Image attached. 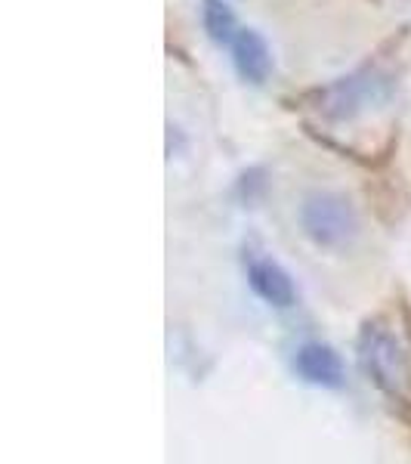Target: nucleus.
<instances>
[{
	"mask_svg": "<svg viewBox=\"0 0 411 464\" xmlns=\"http://www.w3.org/2000/svg\"><path fill=\"white\" fill-rule=\"evenodd\" d=\"M387 96V84L384 81H378L375 74H356V78H347L340 81V84L328 87L322 93V109L328 118H356L358 111H365L368 106H375Z\"/></svg>",
	"mask_w": 411,
	"mask_h": 464,
	"instance_id": "3",
	"label": "nucleus"
},
{
	"mask_svg": "<svg viewBox=\"0 0 411 464\" xmlns=\"http://www.w3.org/2000/svg\"><path fill=\"white\" fill-rule=\"evenodd\" d=\"M248 282L251 288L272 306H291L297 301V288L291 282V276L282 269L275 260H251L248 266Z\"/></svg>",
	"mask_w": 411,
	"mask_h": 464,
	"instance_id": "5",
	"label": "nucleus"
},
{
	"mask_svg": "<svg viewBox=\"0 0 411 464\" xmlns=\"http://www.w3.org/2000/svg\"><path fill=\"white\" fill-rule=\"evenodd\" d=\"M294 365H297V372H301V378L316 387H340L343 384L340 356L334 353L331 347H325V343H303V347L297 350Z\"/></svg>",
	"mask_w": 411,
	"mask_h": 464,
	"instance_id": "4",
	"label": "nucleus"
},
{
	"mask_svg": "<svg viewBox=\"0 0 411 464\" xmlns=\"http://www.w3.org/2000/svg\"><path fill=\"white\" fill-rule=\"evenodd\" d=\"M233 59L238 74L244 81H251V84H263L269 72H272V56H269L266 41L251 28H244V32L233 37Z\"/></svg>",
	"mask_w": 411,
	"mask_h": 464,
	"instance_id": "6",
	"label": "nucleus"
},
{
	"mask_svg": "<svg viewBox=\"0 0 411 464\" xmlns=\"http://www.w3.org/2000/svg\"><path fill=\"white\" fill-rule=\"evenodd\" d=\"M205 28L216 44H233V37L238 34L233 10L223 0H207L205 4Z\"/></svg>",
	"mask_w": 411,
	"mask_h": 464,
	"instance_id": "7",
	"label": "nucleus"
},
{
	"mask_svg": "<svg viewBox=\"0 0 411 464\" xmlns=\"http://www.w3.org/2000/svg\"><path fill=\"white\" fill-rule=\"evenodd\" d=\"M358 359L368 378L387 396L399 402H411V353L399 334H393L387 325H365L358 338Z\"/></svg>",
	"mask_w": 411,
	"mask_h": 464,
	"instance_id": "1",
	"label": "nucleus"
},
{
	"mask_svg": "<svg viewBox=\"0 0 411 464\" xmlns=\"http://www.w3.org/2000/svg\"><path fill=\"white\" fill-rule=\"evenodd\" d=\"M301 223L306 236L325 248H340L358 229L353 205L334 192H312L301 208Z\"/></svg>",
	"mask_w": 411,
	"mask_h": 464,
	"instance_id": "2",
	"label": "nucleus"
}]
</instances>
